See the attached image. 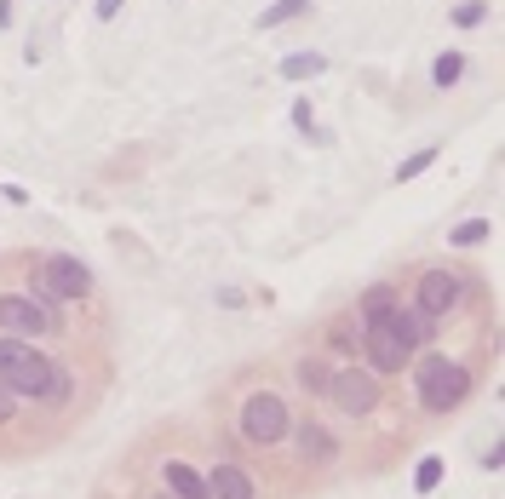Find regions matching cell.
I'll list each match as a JSON object with an SVG mask.
<instances>
[{"label":"cell","mask_w":505,"mask_h":499,"mask_svg":"<svg viewBox=\"0 0 505 499\" xmlns=\"http://www.w3.org/2000/svg\"><path fill=\"white\" fill-rule=\"evenodd\" d=\"M0 379L29 402H52L64 391V373L52 368V356H41L29 339H12V333H0Z\"/></svg>","instance_id":"obj_1"},{"label":"cell","mask_w":505,"mask_h":499,"mask_svg":"<svg viewBox=\"0 0 505 499\" xmlns=\"http://www.w3.org/2000/svg\"><path fill=\"white\" fill-rule=\"evenodd\" d=\"M471 368H460V362H448L442 350H425L414 368V391H419V408L425 413H454L465 396H471Z\"/></svg>","instance_id":"obj_2"},{"label":"cell","mask_w":505,"mask_h":499,"mask_svg":"<svg viewBox=\"0 0 505 499\" xmlns=\"http://www.w3.org/2000/svg\"><path fill=\"white\" fill-rule=\"evenodd\" d=\"M35 299L41 304H87L92 299V270L69 253H46L35 264Z\"/></svg>","instance_id":"obj_3"},{"label":"cell","mask_w":505,"mask_h":499,"mask_svg":"<svg viewBox=\"0 0 505 499\" xmlns=\"http://www.w3.org/2000/svg\"><path fill=\"white\" fill-rule=\"evenodd\" d=\"M242 436L252 448H282L293 436V413H287L282 391H252L242 402Z\"/></svg>","instance_id":"obj_4"},{"label":"cell","mask_w":505,"mask_h":499,"mask_svg":"<svg viewBox=\"0 0 505 499\" xmlns=\"http://www.w3.org/2000/svg\"><path fill=\"white\" fill-rule=\"evenodd\" d=\"M52 327H58V304H41L35 293H0V333L46 339Z\"/></svg>","instance_id":"obj_5"},{"label":"cell","mask_w":505,"mask_h":499,"mask_svg":"<svg viewBox=\"0 0 505 499\" xmlns=\"http://www.w3.org/2000/svg\"><path fill=\"white\" fill-rule=\"evenodd\" d=\"M328 402H333L339 413H351V419H368V413L379 408V373H368V368H345V373H333Z\"/></svg>","instance_id":"obj_6"},{"label":"cell","mask_w":505,"mask_h":499,"mask_svg":"<svg viewBox=\"0 0 505 499\" xmlns=\"http://www.w3.org/2000/svg\"><path fill=\"white\" fill-rule=\"evenodd\" d=\"M356 356H368V373L391 379V373L408 368V356H414V350H402V339L391 333V322H374V327H362V350H356Z\"/></svg>","instance_id":"obj_7"},{"label":"cell","mask_w":505,"mask_h":499,"mask_svg":"<svg viewBox=\"0 0 505 499\" xmlns=\"http://www.w3.org/2000/svg\"><path fill=\"white\" fill-rule=\"evenodd\" d=\"M465 299V282L454 270H419V287H414V304L425 316H448L454 304Z\"/></svg>","instance_id":"obj_8"},{"label":"cell","mask_w":505,"mask_h":499,"mask_svg":"<svg viewBox=\"0 0 505 499\" xmlns=\"http://www.w3.org/2000/svg\"><path fill=\"white\" fill-rule=\"evenodd\" d=\"M391 333L402 339V350H419V345L437 339V316H425L414 299H408V304H396V310H391Z\"/></svg>","instance_id":"obj_9"},{"label":"cell","mask_w":505,"mask_h":499,"mask_svg":"<svg viewBox=\"0 0 505 499\" xmlns=\"http://www.w3.org/2000/svg\"><path fill=\"white\" fill-rule=\"evenodd\" d=\"M161 482H167V494H173V499H213L207 477H201L196 465H184V459H167V465H161Z\"/></svg>","instance_id":"obj_10"},{"label":"cell","mask_w":505,"mask_h":499,"mask_svg":"<svg viewBox=\"0 0 505 499\" xmlns=\"http://www.w3.org/2000/svg\"><path fill=\"white\" fill-rule=\"evenodd\" d=\"M322 350H333V356H356V350H362V322H356V316H333L328 333H322Z\"/></svg>","instance_id":"obj_11"},{"label":"cell","mask_w":505,"mask_h":499,"mask_svg":"<svg viewBox=\"0 0 505 499\" xmlns=\"http://www.w3.org/2000/svg\"><path fill=\"white\" fill-rule=\"evenodd\" d=\"M287 442L299 448V459H305V465H328V459H333V436L322 431V425H299Z\"/></svg>","instance_id":"obj_12"},{"label":"cell","mask_w":505,"mask_h":499,"mask_svg":"<svg viewBox=\"0 0 505 499\" xmlns=\"http://www.w3.org/2000/svg\"><path fill=\"white\" fill-rule=\"evenodd\" d=\"M207 488H213V499H252V494H259V488H252V477H247L242 465H213Z\"/></svg>","instance_id":"obj_13"},{"label":"cell","mask_w":505,"mask_h":499,"mask_svg":"<svg viewBox=\"0 0 505 499\" xmlns=\"http://www.w3.org/2000/svg\"><path fill=\"white\" fill-rule=\"evenodd\" d=\"M396 304H402V299H396V287H391V282H379V287H368V293H362V304H356V322H362V327L391 322Z\"/></svg>","instance_id":"obj_14"},{"label":"cell","mask_w":505,"mask_h":499,"mask_svg":"<svg viewBox=\"0 0 505 499\" xmlns=\"http://www.w3.org/2000/svg\"><path fill=\"white\" fill-rule=\"evenodd\" d=\"M276 69H282V81H316L322 69H328V58L322 52H287Z\"/></svg>","instance_id":"obj_15"},{"label":"cell","mask_w":505,"mask_h":499,"mask_svg":"<svg viewBox=\"0 0 505 499\" xmlns=\"http://www.w3.org/2000/svg\"><path fill=\"white\" fill-rule=\"evenodd\" d=\"M310 6H316V0H276V6H264V12H259V23H252V29H282V23L305 18Z\"/></svg>","instance_id":"obj_16"},{"label":"cell","mask_w":505,"mask_h":499,"mask_svg":"<svg viewBox=\"0 0 505 499\" xmlns=\"http://www.w3.org/2000/svg\"><path fill=\"white\" fill-rule=\"evenodd\" d=\"M299 385H305L310 396H328V385H333L328 356H305V362H299Z\"/></svg>","instance_id":"obj_17"},{"label":"cell","mask_w":505,"mask_h":499,"mask_svg":"<svg viewBox=\"0 0 505 499\" xmlns=\"http://www.w3.org/2000/svg\"><path fill=\"white\" fill-rule=\"evenodd\" d=\"M465 69H471V64H465V52H442L437 64H431V81H437V87H460Z\"/></svg>","instance_id":"obj_18"},{"label":"cell","mask_w":505,"mask_h":499,"mask_svg":"<svg viewBox=\"0 0 505 499\" xmlns=\"http://www.w3.org/2000/svg\"><path fill=\"white\" fill-rule=\"evenodd\" d=\"M448 241H454V247H483V241H488V218H465V224H454Z\"/></svg>","instance_id":"obj_19"},{"label":"cell","mask_w":505,"mask_h":499,"mask_svg":"<svg viewBox=\"0 0 505 499\" xmlns=\"http://www.w3.org/2000/svg\"><path fill=\"white\" fill-rule=\"evenodd\" d=\"M483 18H488V0H460V6L448 12V23H454V29H477Z\"/></svg>","instance_id":"obj_20"},{"label":"cell","mask_w":505,"mask_h":499,"mask_svg":"<svg viewBox=\"0 0 505 499\" xmlns=\"http://www.w3.org/2000/svg\"><path fill=\"white\" fill-rule=\"evenodd\" d=\"M437 482H442V459L425 454V459H419V471H414V488L419 494H437Z\"/></svg>","instance_id":"obj_21"},{"label":"cell","mask_w":505,"mask_h":499,"mask_svg":"<svg viewBox=\"0 0 505 499\" xmlns=\"http://www.w3.org/2000/svg\"><path fill=\"white\" fill-rule=\"evenodd\" d=\"M287 115H293V127H299V132H305V138H310V144H322V132H316V109H310V98H299L293 109H287Z\"/></svg>","instance_id":"obj_22"},{"label":"cell","mask_w":505,"mask_h":499,"mask_svg":"<svg viewBox=\"0 0 505 499\" xmlns=\"http://www.w3.org/2000/svg\"><path fill=\"white\" fill-rule=\"evenodd\" d=\"M431 161H437V150H419V155H408V161H402V167H396V173H391V178H396V184H408V178H419V173H425V167H431Z\"/></svg>","instance_id":"obj_23"},{"label":"cell","mask_w":505,"mask_h":499,"mask_svg":"<svg viewBox=\"0 0 505 499\" xmlns=\"http://www.w3.org/2000/svg\"><path fill=\"white\" fill-rule=\"evenodd\" d=\"M18 408H23V396L12 391L6 379H0V425H12V419H18Z\"/></svg>","instance_id":"obj_24"},{"label":"cell","mask_w":505,"mask_h":499,"mask_svg":"<svg viewBox=\"0 0 505 499\" xmlns=\"http://www.w3.org/2000/svg\"><path fill=\"white\" fill-rule=\"evenodd\" d=\"M121 6H127V0H98V23H115V18H121Z\"/></svg>","instance_id":"obj_25"},{"label":"cell","mask_w":505,"mask_h":499,"mask_svg":"<svg viewBox=\"0 0 505 499\" xmlns=\"http://www.w3.org/2000/svg\"><path fill=\"white\" fill-rule=\"evenodd\" d=\"M138 499H173V494H167V488H150V494H138Z\"/></svg>","instance_id":"obj_26"}]
</instances>
